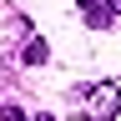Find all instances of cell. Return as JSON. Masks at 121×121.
I'll return each instance as SVG.
<instances>
[{
  "label": "cell",
  "mask_w": 121,
  "mask_h": 121,
  "mask_svg": "<svg viewBox=\"0 0 121 121\" xmlns=\"http://www.w3.org/2000/svg\"><path fill=\"white\" fill-rule=\"evenodd\" d=\"M76 106L86 111V121H116V111H121V86L96 81V86L76 91Z\"/></svg>",
  "instance_id": "1"
},
{
  "label": "cell",
  "mask_w": 121,
  "mask_h": 121,
  "mask_svg": "<svg viewBox=\"0 0 121 121\" xmlns=\"http://www.w3.org/2000/svg\"><path fill=\"white\" fill-rule=\"evenodd\" d=\"M30 121H56V116H30Z\"/></svg>",
  "instance_id": "4"
},
{
  "label": "cell",
  "mask_w": 121,
  "mask_h": 121,
  "mask_svg": "<svg viewBox=\"0 0 121 121\" xmlns=\"http://www.w3.org/2000/svg\"><path fill=\"white\" fill-rule=\"evenodd\" d=\"M76 5H81V15H86V25H91V30H106V25L116 20V15L106 10V0H76Z\"/></svg>",
  "instance_id": "2"
},
{
  "label": "cell",
  "mask_w": 121,
  "mask_h": 121,
  "mask_svg": "<svg viewBox=\"0 0 121 121\" xmlns=\"http://www.w3.org/2000/svg\"><path fill=\"white\" fill-rule=\"evenodd\" d=\"M106 10H111V15H121V0H106Z\"/></svg>",
  "instance_id": "3"
}]
</instances>
